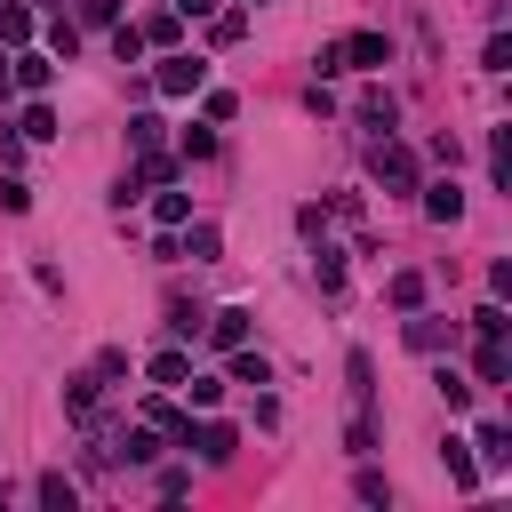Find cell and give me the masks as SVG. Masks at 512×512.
<instances>
[{"instance_id":"obj_1","label":"cell","mask_w":512,"mask_h":512,"mask_svg":"<svg viewBox=\"0 0 512 512\" xmlns=\"http://www.w3.org/2000/svg\"><path fill=\"white\" fill-rule=\"evenodd\" d=\"M200 80H208V64H200V56H160V72H152V88H160V96H192Z\"/></svg>"},{"instance_id":"obj_2","label":"cell","mask_w":512,"mask_h":512,"mask_svg":"<svg viewBox=\"0 0 512 512\" xmlns=\"http://www.w3.org/2000/svg\"><path fill=\"white\" fill-rule=\"evenodd\" d=\"M376 184L416 192V152H408V144H376Z\"/></svg>"},{"instance_id":"obj_3","label":"cell","mask_w":512,"mask_h":512,"mask_svg":"<svg viewBox=\"0 0 512 512\" xmlns=\"http://www.w3.org/2000/svg\"><path fill=\"white\" fill-rule=\"evenodd\" d=\"M376 64H392V40L384 32H352L344 40V72H376Z\"/></svg>"},{"instance_id":"obj_4","label":"cell","mask_w":512,"mask_h":512,"mask_svg":"<svg viewBox=\"0 0 512 512\" xmlns=\"http://www.w3.org/2000/svg\"><path fill=\"white\" fill-rule=\"evenodd\" d=\"M200 328H208V344H224V352H240V344H248V304H224V312H208Z\"/></svg>"},{"instance_id":"obj_5","label":"cell","mask_w":512,"mask_h":512,"mask_svg":"<svg viewBox=\"0 0 512 512\" xmlns=\"http://www.w3.org/2000/svg\"><path fill=\"white\" fill-rule=\"evenodd\" d=\"M408 344H416V352H440V344H456V320H440V312H424V304H416V320H408Z\"/></svg>"},{"instance_id":"obj_6","label":"cell","mask_w":512,"mask_h":512,"mask_svg":"<svg viewBox=\"0 0 512 512\" xmlns=\"http://www.w3.org/2000/svg\"><path fill=\"white\" fill-rule=\"evenodd\" d=\"M8 80H16V88H32V96H40V88H48V80H56V56H32V48H24V56H8Z\"/></svg>"},{"instance_id":"obj_7","label":"cell","mask_w":512,"mask_h":512,"mask_svg":"<svg viewBox=\"0 0 512 512\" xmlns=\"http://www.w3.org/2000/svg\"><path fill=\"white\" fill-rule=\"evenodd\" d=\"M472 376H480V384H504V376H512V352H504V336H480V352H472Z\"/></svg>"},{"instance_id":"obj_8","label":"cell","mask_w":512,"mask_h":512,"mask_svg":"<svg viewBox=\"0 0 512 512\" xmlns=\"http://www.w3.org/2000/svg\"><path fill=\"white\" fill-rule=\"evenodd\" d=\"M184 448H200L208 464H224V456H232L240 440H232V424H200V432H184Z\"/></svg>"},{"instance_id":"obj_9","label":"cell","mask_w":512,"mask_h":512,"mask_svg":"<svg viewBox=\"0 0 512 512\" xmlns=\"http://www.w3.org/2000/svg\"><path fill=\"white\" fill-rule=\"evenodd\" d=\"M472 448H480V464H488V472H504V464H512V432H504V424H480V432H472Z\"/></svg>"},{"instance_id":"obj_10","label":"cell","mask_w":512,"mask_h":512,"mask_svg":"<svg viewBox=\"0 0 512 512\" xmlns=\"http://www.w3.org/2000/svg\"><path fill=\"white\" fill-rule=\"evenodd\" d=\"M424 216H432V224H456V216H464V192H456V184H424Z\"/></svg>"},{"instance_id":"obj_11","label":"cell","mask_w":512,"mask_h":512,"mask_svg":"<svg viewBox=\"0 0 512 512\" xmlns=\"http://www.w3.org/2000/svg\"><path fill=\"white\" fill-rule=\"evenodd\" d=\"M144 424H152V432H168V440H184V432H192V416H184V408H168V400H144Z\"/></svg>"},{"instance_id":"obj_12","label":"cell","mask_w":512,"mask_h":512,"mask_svg":"<svg viewBox=\"0 0 512 512\" xmlns=\"http://www.w3.org/2000/svg\"><path fill=\"white\" fill-rule=\"evenodd\" d=\"M440 464H448V480H456V488H480V464H472V448H464V440H448V448H440Z\"/></svg>"},{"instance_id":"obj_13","label":"cell","mask_w":512,"mask_h":512,"mask_svg":"<svg viewBox=\"0 0 512 512\" xmlns=\"http://www.w3.org/2000/svg\"><path fill=\"white\" fill-rule=\"evenodd\" d=\"M24 40H32V8L0 0V48H24Z\"/></svg>"},{"instance_id":"obj_14","label":"cell","mask_w":512,"mask_h":512,"mask_svg":"<svg viewBox=\"0 0 512 512\" xmlns=\"http://www.w3.org/2000/svg\"><path fill=\"white\" fill-rule=\"evenodd\" d=\"M384 296H392L400 312H416V304H424V272H392V280H384Z\"/></svg>"},{"instance_id":"obj_15","label":"cell","mask_w":512,"mask_h":512,"mask_svg":"<svg viewBox=\"0 0 512 512\" xmlns=\"http://www.w3.org/2000/svg\"><path fill=\"white\" fill-rule=\"evenodd\" d=\"M16 136H32V144H48V136H56V112H48V104H24V120H16Z\"/></svg>"},{"instance_id":"obj_16","label":"cell","mask_w":512,"mask_h":512,"mask_svg":"<svg viewBox=\"0 0 512 512\" xmlns=\"http://www.w3.org/2000/svg\"><path fill=\"white\" fill-rule=\"evenodd\" d=\"M232 384H272V368H264V352H248V344H240V360H232Z\"/></svg>"},{"instance_id":"obj_17","label":"cell","mask_w":512,"mask_h":512,"mask_svg":"<svg viewBox=\"0 0 512 512\" xmlns=\"http://www.w3.org/2000/svg\"><path fill=\"white\" fill-rule=\"evenodd\" d=\"M432 384H440V400H448V416H456V408H472V384H464V376H456V368H440V376H432Z\"/></svg>"},{"instance_id":"obj_18","label":"cell","mask_w":512,"mask_h":512,"mask_svg":"<svg viewBox=\"0 0 512 512\" xmlns=\"http://www.w3.org/2000/svg\"><path fill=\"white\" fill-rule=\"evenodd\" d=\"M72 496H80V488H72L64 472H40V504H56V512H72Z\"/></svg>"},{"instance_id":"obj_19","label":"cell","mask_w":512,"mask_h":512,"mask_svg":"<svg viewBox=\"0 0 512 512\" xmlns=\"http://www.w3.org/2000/svg\"><path fill=\"white\" fill-rule=\"evenodd\" d=\"M240 32H248V16H240V8H224V16H216V24H208V40H216V48H232V40H240Z\"/></svg>"},{"instance_id":"obj_20","label":"cell","mask_w":512,"mask_h":512,"mask_svg":"<svg viewBox=\"0 0 512 512\" xmlns=\"http://www.w3.org/2000/svg\"><path fill=\"white\" fill-rule=\"evenodd\" d=\"M112 56L136 64V56H144V32H136V24H112Z\"/></svg>"},{"instance_id":"obj_21","label":"cell","mask_w":512,"mask_h":512,"mask_svg":"<svg viewBox=\"0 0 512 512\" xmlns=\"http://www.w3.org/2000/svg\"><path fill=\"white\" fill-rule=\"evenodd\" d=\"M392 112H400L392 88H368V96H360V120H384V128H392Z\"/></svg>"},{"instance_id":"obj_22","label":"cell","mask_w":512,"mask_h":512,"mask_svg":"<svg viewBox=\"0 0 512 512\" xmlns=\"http://www.w3.org/2000/svg\"><path fill=\"white\" fill-rule=\"evenodd\" d=\"M184 376H192L184 352H160V360H152V384H184Z\"/></svg>"},{"instance_id":"obj_23","label":"cell","mask_w":512,"mask_h":512,"mask_svg":"<svg viewBox=\"0 0 512 512\" xmlns=\"http://www.w3.org/2000/svg\"><path fill=\"white\" fill-rule=\"evenodd\" d=\"M184 392H192V408H216L224 400V376H184Z\"/></svg>"},{"instance_id":"obj_24","label":"cell","mask_w":512,"mask_h":512,"mask_svg":"<svg viewBox=\"0 0 512 512\" xmlns=\"http://www.w3.org/2000/svg\"><path fill=\"white\" fill-rule=\"evenodd\" d=\"M136 32H144V40H160V48H176V8H160V16H152V24H136Z\"/></svg>"},{"instance_id":"obj_25","label":"cell","mask_w":512,"mask_h":512,"mask_svg":"<svg viewBox=\"0 0 512 512\" xmlns=\"http://www.w3.org/2000/svg\"><path fill=\"white\" fill-rule=\"evenodd\" d=\"M152 216H160V224H184V216H192V200H184V192H160V200H152Z\"/></svg>"},{"instance_id":"obj_26","label":"cell","mask_w":512,"mask_h":512,"mask_svg":"<svg viewBox=\"0 0 512 512\" xmlns=\"http://www.w3.org/2000/svg\"><path fill=\"white\" fill-rule=\"evenodd\" d=\"M184 248H192V256H200V264H208V256H216V248H224V232H216V224H192V240H184Z\"/></svg>"},{"instance_id":"obj_27","label":"cell","mask_w":512,"mask_h":512,"mask_svg":"<svg viewBox=\"0 0 512 512\" xmlns=\"http://www.w3.org/2000/svg\"><path fill=\"white\" fill-rule=\"evenodd\" d=\"M200 320H208L200 304H168V328H176V336H200Z\"/></svg>"},{"instance_id":"obj_28","label":"cell","mask_w":512,"mask_h":512,"mask_svg":"<svg viewBox=\"0 0 512 512\" xmlns=\"http://www.w3.org/2000/svg\"><path fill=\"white\" fill-rule=\"evenodd\" d=\"M480 64H488V72H504V64H512V40H504V32H488V48H480Z\"/></svg>"},{"instance_id":"obj_29","label":"cell","mask_w":512,"mask_h":512,"mask_svg":"<svg viewBox=\"0 0 512 512\" xmlns=\"http://www.w3.org/2000/svg\"><path fill=\"white\" fill-rule=\"evenodd\" d=\"M128 144H136V152H144V144H160V120H152V112H136V120H128Z\"/></svg>"},{"instance_id":"obj_30","label":"cell","mask_w":512,"mask_h":512,"mask_svg":"<svg viewBox=\"0 0 512 512\" xmlns=\"http://www.w3.org/2000/svg\"><path fill=\"white\" fill-rule=\"evenodd\" d=\"M216 152V128H184V160H208Z\"/></svg>"},{"instance_id":"obj_31","label":"cell","mask_w":512,"mask_h":512,"mask_svg":"<svg viewBox=\"0 0 512 512\" xmlns=\"http://www.w3.org/2000/svg\"><path fill=\"white\" fill-rule=\"evenodd\" d=\"M80 16L88 24H120V0H80Z\"/></svg>"},{"instance_id":"obj_32","label":"cell","mask_w":512,"mask_h":512,"mask_svg":"<svg viewBox=\"0 0 512 512\" xmlns=\"http://www.w3.org/2000/svg\"><path fill=\"white\" fill-rule=\"evenodd\" d=\"M176 16H216V0H176Z\"/></svg>"},{"instance_id":"obj_33","label":"cell","mask_w":512,"mask_h":512,"mask_svg":"<svg viewBox=\"0 0 512 512\" xmlns=\"http://www.w3.org/2000/svg\"><path fill=\"white\" fill-rule=\"evenodd\" d=\"M0 88H8V56H0Z\"/></svg>"}]
</instances>
